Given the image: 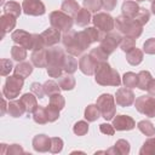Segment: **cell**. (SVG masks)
<instances>
[{"label": "cell", "instance_id": "7", "mask_svg": "<svg viewBox=\"0 0 155 155\" xmlns=\"http://www.w3.org/2000/svg\"><path fill=\"white\" fill-rule=\"evenodd\" d=\"M50 23L51 27L59 30V31H68L73 28V23L74 19L71 18V16H69L68 13L61 11H52L50 13Z\"/></svg>", "mask_w": 155, "mask_h": 155}, {"label": "cell", "instance_id": "25", "mask_svg": "<svg viewBox=\"0 0 155 155\" xmlns=\"http://www.w3.org/2000/svg\"><path fill=\"white\" fill-rule=\"evenodd\" d=\"M75 84H76V81H75L73 74L65 73L64 75H61L58 78V85H59L61 90H63V91H70V90H73L75 87Z\"/></svg>", "mask_w": 155, "mask_h": 155}, {"label": "cell", "instance_id": "57", "mask_svg": "<svg viewBox=\"0 0 155 155\" xmlns=\"http://www.w3.org/2000/svg\"><path fill=\"white\" fill-rule=\"evenodd\" d=\"M136 1H139L140 2V1H145V0H136Z\"/></svg>", "mask_w": 155, "mask_h": 155}, {"label": "cell", "instance_id": "22", "mask_svg": "<svg viewBox=\"0 0 155 155\" xmlns=\"http://www.w3.org/2000/svg\"><path fill=\"white\" fill-rule=\"evenodd\" d=\"M139 5L137 4V1L133 0H126L122 6H121V11H122V16L128 17V18H134L139 11Z\"/></svg>", "mask_w": 155, "mask_h": 155}, {"label": "cell", "instance_id": "47", "mask_svg": "<svg viewBox=\"0 0 155 155\" xmlns=\"http://www.w3.org/2000/svg\"><path fill=\"white\" fill-rule=\"evenodd\" d=\"M46 108V114H47V119H48V122H54L56 120H58L59 117V110L53 108L52 105H47L45 107Z\"/></svg>", "mask_w": 155, "mask_h": 155}, {"label": "cell", "instance_id": "41", "mask_svg": "<svg viewBox=\"0 0 155 155\" xmlns=\"http://www.w3.org/2000/svg\"><path fill=\"white\" fill-rule=\"evenodd\" d=\"M82 5L90 12L97 13L102 8V0H84L82 1Z\"/></svg>", "mask_w": 155, "mask_h": 155}, {"label": "cell", "instance_id": "5", "mask_svg": "<svg viewBox=\"0 0 155 155\" xmlns=\"http://www.w3.org/2000/svg\"><path fill=\"white\" fill-rule=\"evenodd\" d=\"M101 116L104 120H113L116 114V107H115V97H113L110 93H103L97 98L96 102Z\"/></svg>", "mask_w": 155, "mask_h": 155}, {"label": "cell", "instance_id": "2", "mask_svg": "<svg viewBox=\"0 0 155 155\" xmlns=\"http://www.w3.org/2000/svg\"><path fill=\"white\" fill-rule=\"evenodd\" d=\"M94 80L101 86H120L122 80L119 71L110 67L108 62L99 63L94 70Z\"/></svg>", "mask_w": 155, "mask_h": 155}, {"label": "cell", "instance_id": "52", "mask_svg": "<svg viewBox=\"0 0 155 155\" xmlns=\"http://www.w3.org/2000/svg\"><path fill=\"white\" fill-rule=\"evenodd\" d=\"M116 4H117V0H102V7L108 12L113 11L116 7Z\"/></svg>", "mask_w": 155, "mask_h": 155}, {"label": "cell", "instance_id": "34", "mask_svg": "<svg viewBox=\"0 0 155 155\" xmlns=\"http://www.w3.org/2000/svg\"><path fill=\"white\" fill-rule=\"evenodd\" d=\"M122 84L125 87H128V88H133V87H137L138 85V74L133 73V71H127L122 76Z\"/></svg>", "mask_w": 155, "mask_h": 155}, {"label": "cell", "instance_id": "48", "mask_svg": "<svg viewBox=\"0 0 155 155\" xmlns=\"http://www.w3.org/2000/svg\"><path fill=\"white\" fill-rule=\"evenodd\" d=\"M143 51L148 54H155V38H150L144 41Z\"/></svg>", "mask_w": 155, "mask_h": 155}, {"label": "cell", "instance_id": "43", "mask_svg": "<svg viewBox=\"0 0 155 155\" xmlns=\"http://www.w3.org/2000/svg\"><path fill=\"white\" fill-rule=\"evenodd\" d=\"M136 47V39L131 36H122V40L120 42V48L124 52H128L132 48Z\"/></svg>", "mask_w": 155, "mask_h": 155}, {"label": "cell", "instance_id": "33", "mask_svg": "<svg viewBox=\"0 0 155 155\" xmlns=\"http://www.w3.org/2000/svg\"><path fill=\"white\" fill-rule=\"evenodd\" d=\"M140 155H154L155 154V134L149 137L139 150Z\"/></svg>", "mask_w": 155, "mask_h": 155}, {"label": "cell", "instance_id": "14", "mask_svg": "<svg viewBox=\"0 0 155 155\" xmlns=\"http://www.w3.org/2000/svg\"><path fill=\"white\" fill-rule=\"evenodd\" d=\"M113 126L116 131H131L136 127L134 120L128 115H116L113 119Z\"/></svg>", "mask_w": 155, "mask_h": 155}, {"label": "cell", "instance_id": "20", "mask_svg": "<svg viewBox=\"0 0 155 155\" xmlns=\"http://www.w3.org/2000/svg\"><path fill=\"white\" fill-rule=\"evenodd\" d=\"M36 98H38V97H36L33 92H31V93H24V94L19 98V99H21V102L23 103L24 108H25V111H27L28 114L34 113V111L36 110V108L39 107Z\"/></svg>", "mask_w": 155, "mask_h": 155}, {"label": "cell", "instance_id": "56", "mask_svg": "<svg viewBox=\"0 0 155 155\" xmlns=\"http://www.w3.org/2000/svg\"><path fill=\"white\" fill-rule=\"evenodd\" d=\"M150 10H151L153 15H155V0H154V1H151V7H150Z\"/></svg>", "mask_w": 155, "mask_h": 155}, {"label": "cell", "instance_id": "17", "mask_svg": "<svg viewBox=\"0 0 155 155\" xmlns=\"http://www.w3.org/2000/svg\"><path fill=\"white\" fill-rule=\"evenodd\" d=\"M33 148L38 153H46L50 151L51 148V138L46 134H36L33 138Z\"/></svg>", "mask_w": 155, "mask_h": 155}, {"label": "cell", "instance_id": "10", "mask_svg": "<svg viewBox=\"0 0 155 155\" xmlns=\"http://www.w3.org/2000/svg\"><path fill=\"white\" fill-rule=\"evenodd\" d=\"M121 40H122V36H121L120 31L119 33L110 31V33H107L104 35V38L99 41V46L107 54H111L120 46Z\"/></svg>", "mask_w": 155, "mask_h": 155}, {"label": "cell", "instance_id": "50", "mask_svg": "<svg viewBox=\"0 0 155 155\" xmlns=\"http://www.w3.org/2000/svg\"><path fill=\"white\" fill-rule=\"evenodd\" d=\"M99 131L107 136H113L115 133V128L113 125H109V124H101L99 125Z\"/></svg>", "mask_w": 155, "mask_h": 155}, {"label": "cell", "instance_id": "35", "mask_svg": "<svg viewBox=\"0 0 155 155\" xmlns=\"http://www.w3.org/2000/svg\"><path fill=\"white\" fill-rule=\"evenodd\" d=\"M137 127H138V130H139L143 134H145V136H148V137H151V136L155 134V126H154L153 122L149 121V120H142V121H139V122L137 124Z\"/></svg>", "mask_w": 155, "mask_h": 155}, {"label": "cell", "instance_id": "31", "mask_svg": "<svg viewBox=\"0 0 155 155\" xmlns=\"http://www.w3.org/2000/svg\"><path fill=\"white\" fill-rule=\"evenodd\" d=\"M78 70V61L74 58L73 54H65L64 63H63V71L68 74H74Z\"/></svg>", "mask_w": 155, "mask_h": 155}, {"label": "cell", "instance_id": "29", "mask_svg": "<svg viewBox=\"0 0 155 155\" xmlns=\"http://www.w3.org/2000/svg\"><path fill=\"white\" fill-rule=\"evenodd\" d=\"M151 80H153V76L148 70H140L138 73V85H137V87L142 91H147Z\"/></svg>", "mask_w": 155, "mask_h": 155}, {"label": "cell", "instance_id": "3", "mask_svg": "<svg viewBox=\"0 0 155 155\" xmlns=\"http://www.w3.org/2000/svg\"><path fill=\"white\" fill-rule=\"evenodd\" d=\"M65 52L58 46H52L46 48L47 57V74L51 78H59L63 71V63L65 58Z\"/></svg>", "mask_w": 155, "mask_h": 155}, {"label": "cell", "instance_id": "13", "mask_svg": "<svg viewBox=\"0 0 155 155\" xmlns=\"http://www.w3.org/2000/svg\"><path fill=\"white\" fill-rule=\"evenodd\" d=\"M115 101L120 107H130L134 103V93L128 87H121L115 93Z\"/></svg>", "mask_w": 155, "mask_h": 155}, {"label": "cell", "instance_id": "12", "mask_svg": "<svg viewBox=\"0 0 155 155\" xmlns=\"http://www.w3.org/2000/svg\"><path fill=\"white\" fill-rule=\"evenodd\" d=\"M11 39L15 44L23 46L27 50L33 51V34H30L23 29H16L11 34Z\"/></svg>", "mask_w": 155, "mask_h": 155}, {"label": "cell", "instance_id": "16", "mask_svg": "<svg viewBox=\"0 0 155 155\" xmlns=\"http://www.w3.org/2000/svg\"><path fill=\"white\" fill-rule=\"evenodd\" d=\"M97 63L90 54H82L79 59V69L85 75H93L97 68Z\"/></svg>", "mask_w": 155, "mask_h": 155}, {"label": "cell", "instance_id": "40", "mask_svg": "<svg viewBox=\"0 0 155 155\" xmlns=\"http://www.w3.org/2000/svg\"><path fill=\"white\" fill-rule=\"evenodd\" d=\"M48 104L61 111L65 107V99L61 93H56V94H52L50 97V103Z\"/></svg>", "mask_w": 155, "mask_h": 155}, {"label": "cell", "instance_id": "11", "mask_svg": "<svg viewBox=\"0 0 155 155\" xmlns=\"http://www.w3.org/2000/svg\"><path fill=\"white\" fill-rule=\"evenodd\" d=\"M22 8L28 16H42L46 12V7L41 0H23Z\"/></svg>", "mask_w": 155, "mask_h": 155}, {"label": "cell", "instance_id": "46", "mask_svg": "<svg viewBox=\"0 0 155 155\" xmlns=\"http://www.w3.org/2000/svg\"><path fill=\"white\" fill-rule=\"evenodd\" d=\"M12 69H13V64L10 59L4 58L0 61V75L1 76H7Z\"/></svg>", "mask_w": 155, "mask_h": 155}, {"label": "cell", "instance_id": "53", "mask_svg": "<svg viewBox=\"0 0 155 155\" xmlns=\"http://www.w3.org/2000/svg\"><path fill=\"white\" fill-rule=\"evenodd\" d=\"M148 92H149V94H151V96H154L155 97V79H153L151 80V82L149 84V87H148V90H147Z\"/></svg>", "mask_w": 155, "mask_h": 155}, {"label": "cell", "instance_id": "37", "mask_svg": "<svg viewBox=\"0 0 155 155\" xmlns=\"http://www.w3.org/2000/svg\"><path fill=\"white\" fill-rule=\"evenodd\" d=\"M33 120L39 125H44V124L48 122L47 114H46V108L42 107V105H39L36 108V110L33 113Z\"/></svg>", "mask_w": 155, "mask_h": 155}, {"label": "cell", "instance_id": "24", "mask_svg": "<svg viewBox=\"0 0 155 155\" xmlns=\"http://www.w3.org/2000/svg\"><path fill=\"white\" fill-rule=\"evenodd\" d=\"M33 73V63L29 62H19L15 68H13V74L19 75L21 78L25 79Z\"/></svg>", "mask_w": 155, "mask_h": 155}, {"label": "cell", "instance_id": "15", "mask_svg": "<svg viewBox=\"0 0 155 155\" xmlns=\"http://www.w3.org/2000/svg\"><path fill=\"white\" fill-rule=\"evenodd\" d=\"M41 36L44 39V44H45V47H52V46H56L61 40H62V35H61V31L54 29V28H48L46 30H44L41 33Z\"/></svg>", "mask_w": 155, "mask_h": 155}, {"label": "cell", "instance_id": "18", "mask_svg": "<svg viewBox=\"0 0 155 155\" xmlns=\"http://www.w3.org/2000/svg\"><path fill=\"white\" fill-rule=\"evenodd\" d=\"M131 150V145L128 143V140L126 139H119L116 140V143L105 150V154H110V155H127L130 154Z\"/></svg>", "mask_w": 155, "mask_h": 155}, {"label": "cell", "instance_id": "39", "mask_svg": "<svg viewBox=\"0 0 155 155\" xmlns=\"http://www.w3.org/2000/svg\"><path fill=\"white\" fill-rule=\"evenodd\" d=\"M42 86H44L45 94H46V96H48V97H51L52 94L59 93V91H61L59 85H58L56 81H53V80H47V81H45Z\"/></svg>", "mask_w": 155, "mask_h": 155}, {"label": "cell", "instance_id": "9", "mask_svg": "<svg viewBox=\"0 0 155 155\" xmlns=\"http://www.w3.org/2000/svg\"><path fill=\"white\" fill-rule=\"evenodd\" d=\"M93 25L103 33H110L115 28V18L107 12H97L92 18Z\"/></svg>", "mask_w": 155, "mask_h": 155}, {"label": "cell", "instance_id": "23", "mask_svg": "<svg viewBox=\"0 0 155 155\" xmlns=\"http://www.w3.org/2000/svg\"><path fill=\"white\" fill-rule=\"evenodd\" d=\"M31 63L36 68H46L47 67V57H46V48H41L38 51H33L30 56Z\"/></svg>", "mask_w": 155, "mask_h": 155}, {"label": "cell", "instance_id": "54", "mask_svg": "<svg viewBox=\"0 0 155 155\" xmlns=\"http://www.w3.org/2000/svg\"><path fill=\"white\" fill-rule=\"evenodd\" d=\"M8 107V104L6 103V99L5 98H2V107H1V115H5V113H6V108Z\"/></svg>", "mask_w": 155, "mask_h": 155}, {"label": "cell", "instance_id": "21", "mask_svg": "<svg viewBox=\"0 0 155 155\" xmlns=\"http://www.w3.org/2000/svg\"><path fill=\"white\" fill-rule=\"evenodd\" d=\"M7 113H8V115L12 116V117H21V116H23V114L27 113V111H25V108H24L23 103L21 102V99H19V101L11 99V101L8 102Z\"/></svg>", "mask_w": 155, "mask_h": 155}, {"label": "cell", "instance_id": "45", "mask_svg": "<svg viewBox=\"0 0 155 155\" xmlns=\"http://www.w3.org/2000/svg\"><path fill=\"white\" fill-rule=\"evenodd\" d=\"M63 149V139L59 137H51V148L50 151L53 154L61 153Z\"/></svg>", "mask_w": 155, "mask_h": 155}, {"label": "cell", "instance_id": "1", "mask_svg": "<svg viewBox=\"0 0 155 155\" xmlns=\"http://www.w3.org/2000/svg\"><path fill=\"white\" fill-rule=\"evenodd\" d=\"M105 33L101 31L96 27H87L81 31L68 30L62 35V44L69 54L74 57L81 56L85 50L90 47L91 44L101 41L104 38Z\"/></svg>", "mask_w": 155, "mask_h": 155}, {"label": "cell", "instance_id": "49", "mask_svg": "<svg viewBox=\"0 0 155 155\" xmlns=\"http://www.w3.org/2000/svg\"><path fill=\"white\" fill-rule=\"evenodd\" d=\"M30 90H31V92L38 97V98H44V96H45V91H44V86L41 85V84H39V82H33L31 85H30Z\"/></svg>", "mask_w": 155, "mask_h": 155}, {"label": "cell", "instance_id": "19", "mask_svg": "<svg viewBox=\"0 0 155 155\" xmlns=\"http://www.w3.org/2000/svg\"><path fill=\"white\" fill-rule=\"evenodd\" d=\"M16 18L12 15H7L4 13L0 17V28H1V38L5 36L6 33H10L12 29H15L16 27Z\"/></svg>", "mask_w": 155, "mask_h": 155}, {"label": "cell", "instance_id": "38", "mask_svg": "<svg viewBox=\"0 0 155 155\" xmlns=\"http://www.w3.org/2000/svg\"><path fill=\"white\" fill-rule=\"evenodd\" d=\"M11 57L17 62H23L27 58V48L19 45H15L11 47Z\"/></svg>", "mask_w": 155, "mask_h": 155}, {"label": "cell", "instance_id": "44", "mask_svg": "<svg viewBox=\"0 0 155 155\" xmlns=\"http://www.w3.org/2000/svg\"><path fill=\"white\" fill-rule=\"evenodd\" d=\"M73 132L76 136H85L88 132V124L86 121H78L73 126Z\"/></svg>", "mask_w": 155, "mask_h": 155}, {"label": "cell", "instance_id": "28", "mask_svg": "<svg viewBox=\"0 0 155 155\" xmlns=\"http://www.w3.org/2000/svg\"><path fill=\"white\" fill-rule=\"evenodd\" d=\"M61 10H62L63 12L68 13L69 16L74 17V16L79 12L80 5H79L78 1H75V0H64V1L62 2V5H61Z\"/></svg>", "mask_w": 155, "mask_h": 155}, {"label": "cell", "instance_id": "30", "mask_svg": "<svg viewBox=\"0 0 155 155\" xmlns=\"http://www.w3.org/2000/svg\"><path fill=\"white\" fill-rule=\"evenodd\" d=\"M4 13H7V15H12L15 17H19L21 16V12L23 11L22 6L16 2V1H7L4 4Z\"/></svg>", "mask_w": 155, "mask_h": 155}, {"label": "cell", "instance_id": "4", "mask_svg": "<svg viewBox=\"0 0 155 155\" xmlns=\"http://www.w3.org/2000/svg\"><path fill=\"white\" fill-rule=\"evenodd\" d=\"M115 27L125 36H131L134 39L139 38L143 33V25H140L134 18H128L122 15L115 18Z\"/></svg>", "mask_w": 155, "mask_h": 155}, {"label": "cell", "instance_id": "42", "mask_svg": "<svg viewBox=\"0 0 155 155\" xmlns=\"http://www.w3.org/2000/svg\"><path fill=\"white\" fill-rule=\"evenodd\" d=\"M134 19H136L140 25L147 24V23L149 22V19H150V12H149V10L145 8V7H140L139 11H138V13H137V16L134 17Z\"/></svg>", "mask_w": 155, "mask_h": 155}, {"label": "cell", "instance_id": "51", "mask_svg": "<svg viewBox=\"0 0 155 155\" xmlns=\"http://www.w3.org/2000/svg\"><path fill=\"white\" fill-rule=\"evenodd\" d=\"M22 153H24V150L19 144L8 145L7 147V151H6V154H8V155H16V154H22Z\"/></svg>", "mask_w": 155, "mask_h": 155}, {"label": "cell", "instance_id": "27", "mask_svg": "<svg viewBox=\"0 0 155 155\" xmlns=\"http://www.w3.org/2000/svg\"><path fill=\"white\" fill-rule=\"evenodd\" d=\"M143 57H144L143 51L139 50V48H137V47H134L131 51L126 52V61L131 65H138V64H140L142 61H143Z\"/></svg>", "mask_w": 155, "mask_h": 155}, {"label": "cell", "instance_id": "8", "mask_svg": "<svg viewBox=\"0 0 155 155\" xmlns=\"http://www.w3.org/2000/svg\"><path fill=\"white\" fill-rule=\"evenodd\" d=\"M134 107L136 109L148 116V117H155V97L151 94L147 96H140L134 101Z\"/></svg>", "mask_w": 155, "mask_h": 155}, {"label": "cell", "instance_id": "32", "mask_svg": "<svg viewBox=\"0 0 155 155\" xmlns=\"http://www.w3.org/2000/svg\"><path fill=\"white\" fill-rule=\"evenodd\" d=\"M84 116H85V119H86L88 122L96 121V120L101 116V111H99L97 104H88V105L86 107V109H85Z\"/></svg>", "mask_w": 155, "mask_h": 155}, {"label": "cell", "instance_id": "36", "mask_svg": "<svg viewBox=\"0 0 155 155\" xmlns=\"http://www.w3.org/2000/svg\"><path fill=\"white\" fill-rule=\"evenodd\" d=\"M88 54L94 59V62H96L97 64L103 63V62H108V56H109V54H107V53L101 48V46L94 47V48H91V51H90Z\"/></svg>", "mask_w": 155, "mask_h": 155}, {"label": "cell", "instance_id": "58", "mask_svg": "<svg viewBox=\"0 0 155 155\" xmlns=\"http://www.w3.org/2000/svg\"><path fill=\"white\" fill-rule=\"evenodd\" d=\"M147 1H154V0H147Z\"/></svg>", "mask_w": 155, "mask_h": 155}, {"label": "cell", "instance_id": "6", "mask_svg": "<svg viewBox=\"0 0 155 155\" xmlns=\"http://www.w3.org/2000/svg\"><path fill=\"white\" fill-rule=\"evenodd\" d=\"M23 85H24V79L23 78H21L19 75H16V74L10 75L8 78H6L5 85L2 87L4 97L7 98L8 101L15 99L16 97L19 96V92L22 91Z\"/></svg>", "mask_w": 155, "mask_h": 155}, {"label": "cell", "instance_id": "26", "mask_svg": "<svg viewBox=\"0 0 155 155\" xmlns=\"http://www.w3.org/2000/svg\"><path fill=\"white\" fill-rule=\"evenodd\" d=\"M74 22L79 27H87V24L91 22V12L85 7L80 8L79 12L74 16Z\"/></svg>", "mask_w": 155, "mask_h": 155}, {"label": "cell", "instance_id": "55", "mask_svg": "<svg viewBox=\"0 0 155 155\" xmlns=\"http://www.w3.org/2000/svg\"><path fill=\"white\" fill-rule=\"evenodd\" d=\"M7 147H8V145H7V144H5V143H2V144H1V154H6V151H7V150H6V148H7Z\"/></svg>", "mask_w": 155, "mask_h": 155}]
</instances>
